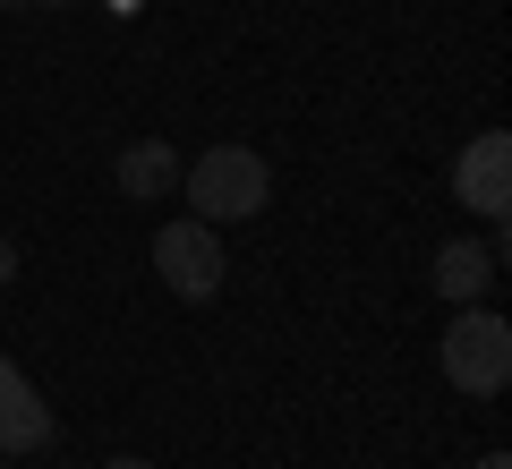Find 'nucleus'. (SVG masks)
Listing matches in <instances>:
<instances>
[{
	"label": "nucleus",
	"instance_id": "obj_1",
	"mask_svg": "<svg viewBox=\"0 0 512 469\" xmlns=\"http://www.w3.org/2000/svg\"><path fill=\"white\" fill-rule=\"evenodd\" d=\"M180 197L197 205V222H256L274 205V171H265L256 145H205L180 171Z\"/></svg>",
	"mask_w": 512,
	"mask_h": 469
},
{
	"label": "nucleus",
	"instance_id": "obj_2",
	"mask_svg": "<svg viewBox=\"0 0 512 469\" xmlns=\"http://www.w3.org/2000/svg\"><path fill=\"white\" fill-rule=\"evenodd\" d=\"M444 384L470 401H495L512 384V325L495 307H453V325H444Z\"/></svg>",
	"mask_w": 512,
	"mask_h": 469
},
{
	"label": "nucleus",
	"instance_id": "obj_3",
	"mask_svg": "<svg viewBox=\"0 0 512 469\" xmlns=\"http://www.w3.org/2000/svg\"><path fill=\"white\" fill-rule=\"evenodd\" d=\"M154 273H163V290H180V299H214L222 290V239H214V222H163L154 231Z\"/></svg>",
	"mask_w": 512,
	"mask_h": 469
},
{
	"label": "nucleus",
	"instance_id": "obj_4",
	"mask_svg": "<svg viewBox=\"0 0 512 469\" xmlns=\"http://www.w3.org/2000/svg\"><path fill=\"white\" fill-rule=\"evenodd\" d=\"M453 197L470 205V214L504 222V205H512V137H504V128H487V137L461 145V163H453Z\"/></svg>",
	"mask_w": 512,
	"mask_h": 469
},
{
	"label": "nucleus",
	"instance_id": "obj_5",
	"mask_svg": "<svg viewBox=\"0 0 512 469\" xmlns=\"http://www.w3.org/2000/svg\"><path fill=\"white\" fill-rule=\"evenodd\" d=\"M180 171H188V154H180L171 137H137V145H120V197H137V205L180 197Z\"/></svg>",
	"mask_w": 512,
	"mask_h": 469
},
{
	"label": "nucleus",
	"instance_id": "obj_6",
	"mask_svg": "<svg viewBox=\"0 0 512 469\" xmlns=\"http://www.w3.org/2000/svg\"><path fill=\"white\" fill-rule=\"evenodd\" d=\"M52 435H60V418L43 410V393L0 359V452H43Z\"/></svg>",
	"mask_w": 512,
	"mask_h": 469
},
{
	"label": "nucleus",
	"instance_id": "obj_7",
	"mask_svg": "<svg viewBox=\"0 0 512 469\" xmlns=\"http://www.w3.org/2000/svg\"><path fill=\"white\" fill-rule=\"evenodd\" d=\"M495 265H504V248H495V239H453V248L436 256V290L453 307H478L495 290Z\"/></svg>",
	"mask_w": 512,
	"mask_h": 469
},
{
	"label": "nucleus",
	"instance_id": "obj_8",
	"mask_svg": "<svg viewBox=\"0 0 512 469\" xmlns=\"http://www.w3.org/2000/svg\"><path fill=\"white\" fill-rule=\"evenodd\" d=\"M9 282H18V239L0 231V290H9Z\"/></svg>",
	"mask_w": 512,
	"mask_h": 469
},
{
	"label": "nucleus",
	"instance_id": "obj_9",
	"mask_svg": "<svg viewBox=\"0 0 512 469\" xmlns=\"http://www.w3.org/2000/svg\"><path fill=\"white\" fill-rule=\"evenodd\" d=\"M470 469H512V461H504V452H478V461H470Z\"/></svg>",
	"mask_w": 512,
	"mask_h": 469
},
{
	"label": "nucleus",
	"instance_id": "obj_10",
	"mask_svg": "<svg viewBox=\"0 0 512 469\" xmlns=\"http://www.w3.org/2000/svg\"><path fill=\"white\" fill-rule=\"evenodd\" d=\"M103 469H154V461H128V452H120V461H103Z\"/></svg>",
	"mask_w": 512,
	"mask_h": 469
},
{
	"label": "nucleus",
	"instance_id": "obj_11",
	"mask_svg": "<svg viewBox=\"0 0 512 469\" xmlns=\"http://www.w3.org/2000/svg\"><path fill=\"white\" fill-rule=\"evenodd\" d=\"M26 9H69V0H26Z\"/></svg>",
	"mask_w": 512,
	"mask_h": 469
},
{
	"label": "nucleus",
	"instance_id": "obj_12",
	"mask_svg": "<svg viewBox=\"0 0 512 469\" xmlns=\"http://www.w3.org/2000/svg\"><path fill=\"white\" fill-rule=\"evenodd\" d=\"M111 9H137V0H111Z\"/></svg>",
	"mask_w": 512,
	"mask_h": 469
},
{
	"label": "nucleus",
	"instance_id": "obj_13",
	"mask_svg": "<svg viewBox=\"0 0 512 469\" xmlns=\"http://www.w3.org/2000/svg\"><path fill=\"white\" fill-rule=\"evenodd\" d=\"M0 9H26V0H0Z\"/></svg>",
	"mask_w": 512,
	"mask_h": 469
},
{
	"label": "nucleus",
	"instance_id": "obj_14",
	"mask_svg": "<svg viewBox=\"0 0 512 469\" xmlns=\"http://www.w3.org/2000/svg\"><path fill=\"white\" fill-rule=\"evenodd\" d=\"M0 469H9V452H0Z\"/></svg>",
	"mask_w": 512,
	"mask_h": 469
}]
</instances>
